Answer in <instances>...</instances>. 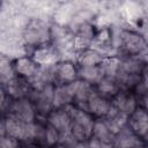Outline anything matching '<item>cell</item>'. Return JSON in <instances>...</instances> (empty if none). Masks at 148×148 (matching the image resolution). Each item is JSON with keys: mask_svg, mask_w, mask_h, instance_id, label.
<instances>
[{"mask_svg": "<svg viewBox=\"0 0 148 148\" xmlns=\"http://www.w3.org/2000/svg\"><path fill=\"white\" fill-rule=\"evenodd\" d=\"M22 39L24 45L35 50L51 44V24L39 17L27 21L22 29Z\"/></svg>", "mask_w": 148, "mask_h": 148, "instance_id": "obj_1", "label": "cell"}, {"mask_svg": "<svg viewBox=\"0 0 148 148\" xmlns=\"http://www.w3.org/2000/svg\"><path fill=\"white\" fill-rule=\"evenodd\" d=\"M118 54L120 57H135L146 54V37L138 30L131 28L120 29L117 37Z\"/></svg>", "mask_w": 148, "mask_h": 148, "instance_id": "obj_2", "label": "cell"}, {"mask_svg": "<svg viewBox=\"0 0 148 148\" xmlns=\"http://www.w3.org/2000/svg\"><path fill=\"white\" fill-rule=\"evenodd\" d=\"M68 108L72 116L69 135L76 141H88L91 138L95 118L84 109L75 105H69Z\"/></svg>", "mask_w": 148, "mask_h": 148, "instance_id": "obj_3", "label": "cell"}, {"mask_svg": "<svg viewBox=\"0 0 148 148\" xmlns=\"http://www.w3.org/2000/svg\"><path fill=\"white\" fill-rule=\"evenodd\" d=\"M31 86H32V89L28 98L32 102L35 110L37 112L38 119H44L53 109L52 97H53L54 84L46 83V84H39V86H34V84Z\"/></svg>", "mask_w": 148, "mask_h": 148, "instance_id": "obj_4", "label": "cell"}, {"mask_svg": "<svg viewBox=\"0 0 148 148\" xmlns=\"http://www.w3.org/2000/svg\"><path fill=\"white\" fill-rule=\"evenodd\" d=\"M3 114L13 116L23 123H32L38 119L35 106L28 97L9 99L2 112V116Z\"/></svg>", "mask_w": 148, "mask_h": 148, "instance_id": "obj_5", "label": "cell"}, {"mask_svg": "<svg viewBox=\"0 0 148 148\" xmlns=\"http://www.w3.org/2000/svg\"><path fill=\"white\" fill-rule=\"evenodd\" d=\"M53 84H67L77 80V66L72 59H59L52 65Z\"/></svg>", "mask_w": 148, "mask_h": 148, "instance_id": "obj_6", "label": "cell"}, {"mask_svg": "<svg viewBox=\"0 0 148 148\" xmlns=\"http://www.w3.org/2000/svg\"><path fill=\"white\" fill-rule=\"evenodd\" d=\"M39 68L40 66L35 61L31 56L25 54L13 59V69L15 76L22 77L30 82L37 76Z\"/></svg>", "mask_w": 148, "mask_h": 148, "instance_id": "obj_7", "label": "cell"}, {"mask_svg": "<svg viewBox=\"0 0 148 148\" xmlns=\"http://www.w3.org/2000/svg\"><path fill=\"white\" fill-rule=\"evenodd\" d=\"M44 121L57 130L61 135H65L69 132L72 116L69 108H62V109H52L50 113L44 118Z\"/></svg>", "mask_w": 148, "mask_h": 148, "instance_id": "obj_8", "label": "cell"}, {"mask_svg": "<svg viewBox=\"0 0 148 148\" xmlns=\"http://www.w3.org/2000/svg\"><path fill=\"white\" fill-rule=\"evenodd\" d=\"M111 105L114 110H117L128 117L136 110V108L139 106V102L132 90L120 89L111 98Z\"/></svg>", "mask_w": 148, "mask_h": 148, "instance_id": "obj_9", "label": "cell"}, {"mask_svg": "<svg viewBox=\"0 0 148 148\" xmlns=\"http://www.w3.org/2000/svg\"><path fill=\"white\" fill-rule=\"evenodd\" d=\"M83 109L88 113H90L95 119L96 118H105L112 109L111 99L103 97L102 95L96 92L94 89V91L89 96L88 101L86 102Z\"/></svg>", "mask_w": 148, "mask_h": 148, "instance_id": "obj_10", "label": "cell"}, {"mask_svg": "<svg viewBox=\"0 0 148 148\" xmlns=\"http://www.w3.org/2000/svg\"><path fill=\"white\" fill-rule=\"evenodd\" d=\"M104 53L97 50L94 46H86L82 49H79L75 51V59L74 62L76 64L77 68H84V67H92V66H98L103 58Z\"/></svg>", "mask_w": 148, "mask_h": 148, "instance_id": "obj_11", "label": "cell"}, {"mask_svg": "<svg viewBox=\"0 0 148 148\" xmlns=\"http://www.w3.org/2000/svg\"><path fill=\"white\" fill-rule=\"evenodd\" d=\"M127 126L143 141L147 140L148 135V113L147 109L138 106L136 110L128 116Z\"/></svg>", "mask_w": 148, "mask_h": 148, "instance_id": "obj_12", "label": "cell"}, {"mask_svg": "<svg viewBox=\"0 0 148 148\" xmlns=\"http://www.w3.org/2000/svg\"><path fill=\"white\" fill-rule=\"evenodd\" d=\"M142 143H146L140 139L127 125L114 133L112 139L113 148H138Z\"/></svg>", "mask_w": 148, "mask_h": 148, "instance_id": "obj_13", "label": "cell"}, {"mask_svg": "<svg viewBox=\"0 0 148 148\" xmlns=\"http://www.w3.org/2000/svg\"><path fill=\"white\" fill-rule=\"evenodd\" d=\"M53 109H62L74 104V82L57 84L53 88Z\"/></svg>", "mask_w": 148, "mask_h": 148, "instance_id": "obj_14", "label": "cell"}, {"mask_svg": "<svg viewBox=\"0 0 148 148\" xmlns=\"http://www.w3.org/2000/svg\"><path fill=\"white\" fill-rule=\"evenodd\" d=\"M5 86H6V90H7L9 99L29 97L30 91L32 89L30 81L24 80L18 76H13L10 80L5 82Z\"/></svg>", "mask_w": 148, "mask_h": 148, "instance_id": "obj_15", "label": "cell"}, {"mask_svg": "<svg viewBox=\"0 0 148 148\" xmlns=\"http://www.w3.org/2000/svg\"><path fill=\"white\" fill-rule=\"evenodd\" d=\"M3 120H5L7 135H10V136L17 139L22 143L24 140L28 123H23V121L18 120L17 118H15L13 116H8V114H3Z\"/></svg>", "mask_w": 148, "mask_h": 148, "instance_id": "obj_16", "label": "cell"}, {"mask_svg": "<svg viewBox=\"0 0 148 148\" xmlns=\"http://www.w3.org/2000/svg\"><path fill=\"white\" fill-rule=\"evenodd\" d=\"M30 56L35 59V61L39 66L53 65L56 61L59 60L57 51L51 45H46V46H42V47L35 49V50H32V53Z\"/></svg>", "mask_w": 148, "mask_h": 148, "instance_id": "obj_17", "label": "cell"}, {"mask_svg": "<svg viewBox=\"0 0 148 148\" xmlns=\"http://www.w3.org/2000/svg\"><path fill=\"white\" fill-rule=\"evenodd\" d=\"M120 64H121V57L118 53H110L104 56L102 62L99 64V67L104 76L116 77L120 71Z\"/></svg>", "mask_w": 148, "mask_h": 148, "instance_id": "obj_18", "label": "cell"}, {"mask_svg": "<svg viewBox=\"0 0 148 148\" xmlns=\"http://www.w3.org/2000/svg\"><path fill=\"white\" fill-rule=\"evenodd\" d=\"M94 91V87L84 81L76 80L74 81V104L77 108L83 109L86 102L88 101L89 96Z\"/></svg>", "mask_w": 148, "mask_h": 148, "instance_id": "obj_19", "label": "cell"}, {"mask_svg": "<svg viewBox=\"0 0 148 148\" xmlns=\"http://www.w3.org/2000/svg\"><path fill=\"white\" fill-rule=\"evenodd\" d=\"M94 89H95L96 92H98L103 97H106V98L111 99L120 90V87H119V84H118V82L114 77L104 76L97 84L94 86Z\"/></svg>", "mask_w": 148, "mask_h": 148, "instance_id": "obj_20", "label": "cell"}, {"mask_svg": "<svg viewBox=\"0 0 148 148\" xmlns=\"http://www.w3.org/2000/svg\"><path fill=\"white\" fill-rule=\"evenodd\" d=\"M104 77L102 69L98 66H92V67H84V68H77V79L81 81H84L92 87L97 84Z\"/></svg>", "mask_w": 148, "mask_h": 148, "instance_id": "obj_21", "label": "cell"}, {"mask_svg": "<svg viewBox=\"0 0 148 148\" xmlns=\"http://www.w3.org/2000/svg\"><path fill=\"white\" fill-rule=\"evenodd\" d=\"M113 132L110 130L109 125L106 124L104 118H96L94 121L92 126V133L91 136L99 139V140H105V141H111L113 139Z\"/></svg>", "mask_w": 148, "mask_h": 148, "instance_id": "obj_22", "label": "cell"}, {"mask_svg": "<svg viewBox=\"0 0 148 148\" xmlns=\"http://www.w3.org/2000/svg\"><path fill=\"white\" fill-rule=\"evenodd\" d=\"M127 118L128 117L126 114H124V113H121V112H119L112 108L111 111L109 112V114L104 119H105L106 124L109 125L110 130L114 134L116 132H118L119 130H121L124 126L127 125Z\"/></svg>", "mask_w": 148, "mask_h": 148, "instance_id": "obj_23", "label": "cell"}, {"mask_svg": "<svg viewBox=\"0 0 148 148\" xmlns=\"http://www.w3.org/2000/svg\"><path fill=\"white\" fill-rule=\"evenodd\" d=\"M61 134L54 130L53 127H51L50 125H47L45 123V127H44V134H43V139H42V146L40 147H47V148H56L60 140H61Z\"/></svg>", "mask_w": 148, "mask_h": 148, "instance_id": "obj_24", "label": "cell"}, {"mask_svg": "<svg viewBox=\"0 0 148 148\" xmlns=\"http://www.w3.org/2000/svg\"><path fill=\"white\" fill-rule=\"evenodd\" d=\"M13 76H15L13 69V60L7 54L0 53V81L7 82Z\"/></svg>", "mask_w": 148, "mask_h": 148, "instance_id": "obj_25", "label": "cell"}, {"mask_svg": "<svg viewBox=\"0 0 148 148\" xmlns=\"http://www.w3.org/2000/svg\"><path fill=\"white\" fill-rule=\"evenodd\" d=\"M56 148H88L87 141H76L74 140L69 133L61 136L59 145Z\"/></svg>", "mask_w": 148, "mask_h": 148, "instance_id": "obj_26", "label": "cell"}, {"mask_svg": "<svg viewBox=\"0 0 148 148\" xmlns=\"http://www.w3.org/2000/svg\"><path fill=\"white\" fill-rule=\"evenodd\" d=\"M21 145L17 139L7 134L0 139V148H21Z\"/></svg>", "mask_w": 148, "mask_h": 148, "instance_id": "obj_27", "label": "cell"}, {"mask_svg": "<svg viewBox=\"0 0 148 148\" xmlns=\"http://www.w3.org/2000/svg\"><path fill=\"white\" fill-rule=\"evenodd\" d=\"M87 145H88V148H113V145L111 141L99 140L92 136L87 141Z\"/></svg>", "mask_w": 148, "mask_h": 148, "instance_id": "obj_28", "label": "cell"}, {"mask_svg": "<svg viewBox=\"0 0 148 148\" xmlns=\"http://www.w3.org/2000/svg\"><path fill=\"white\" fill-rule=\"evenodd\" d=\"M9 101V97H8V94H7V90H6V86H5V82L0 81V111H1V114L7 105Z\"/></svg>", "mask_w": 148, "mask_h": 148, "instance_id": "obj_29", "label": "cell"}, {"mask_svg": "<svg viewBox=\"0 0 148 148\" xmlns=\"http://www.w3.org/2000/svg\"><path fill=\"white\" fill-rule=\"evenodd\" d=\"M7 134L6 132V126H5V120H3V116L0 114V139L2 136H5Z\"/></svg>", "mask_w": 148, "mask_h": 148, "instance_id": "obj_30", "label": "cell"}, {"mask_svg": "<svg viewBox=\"0 0 148 148\" xmlns=\"http://www.w3.org/2000/svg\"><path fill=\"white\" fill-rule=\"evenodd\" d=\"M21 148H39V147L35 145H21Z\"/></svg>", "mask_w": 148, "mask_h": 148, "instance_id": "obj_31", "label": "cell"}, {"mask_svg": "<svg viewBox=\"0 0 148 148\" xmlns=\"http://www.w3.org/2000/svg\"><path fill=\"white\" fill-rule=\"evenodd\" d=\"M138 148H147V145L146 143H142L140 147H138Z\"/></svg>", "mask_w": 148, "mask_h": 148, "instance_id": "obj_32", "label": "cell"}, {"mask_svg": "<svg viewBox=\"0 0 148 148\" xmlns=\"http://www.w3.org/2000/svg\"><path fill=\"white\" fill-rule=\"evenodd\" d=\"M1 6H2V2H0V8H1Z\"/></svg>", "mask_w": 148, "mask_h": 148, "instance_id": "obj_33", "label": "cell"}, {"mask_svg": "<svg viewBox=\"0 0 148 148\" xmlns=\"http://www.w3.org/2000/svg\"><path fill=\"white\" fill-rule=\"evenodd\" d=\"M39 148H47V147H39Z\"/></svg>", "mask_w": 148, "mask_h": 148, "instance_id": "obj_34", "label": "cell"}, {"mask_svg": "<svg viewBox=\"0 0 148 148\" xmlns=\"http://www.w3.org/2000/svg\"><path fill=\"white\" fill-rule=\"evenodd\" d=\"M0 114H1V113H0Z\"/></svg>", "mask_w": 148, "mask_h": 148, "instance_id": "obj_35", "label": "cell"}]
</instances>
